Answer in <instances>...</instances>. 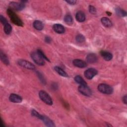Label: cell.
<instances>
[{
    "label": "cell",
    "mask_w": 127,
    "mask_h": 127,
    "mask_svg": "<svg viewBox=\"0 0 127 127\" xmlns=\"http://www.w3.org/2000/svg\"><path fill=\"white\" fill-rule=\"evenodd\" d=\"M31 115L33 116H34L39 119L42 120L44 124L47 126V127H55V125L54 123V122L48 117L43 116L42 115H40L39 113H38L36 110H32L31 111Z\"/></svg>",
    "instance_id": "6da1fadb"
},
{
    "label": "cell",
    "mask_w": 127,
    "mask_h": 127,
    "mask_svg": "<svg viewBox=\"0 0 127 127\" xmlns=\"http://www.w3.org/2000/svg\"><path fill=\"white\" fill-rule=\"evenodd\" d=\"M6 12L7 15L9 16V17L11 20V21L13 23L18 26H23V23L22 21L11 9L8 8Z\"/></svg>",
    "instance_id": "7a4b0ae2"
},
{
    "label": "cell",
    "mask_w": 127,
    "mask_h": 127,
    "mask_svg": "<svg viewBox=\"0 0 127 127\" xmlns=\"http://www.w3.org/2000/svg\"><path fill=\"white\" fill-rule=\"evenodd\" d=\"M39 96L41 100L46 104L52 105L53 104V100L50 95L45 91L41 90L39 92Z\"/></svg>",
    "instance_id": "3957f363"
},
{
    "label": "cell",
    "mask_w": 127,
    "mask_h": 127,
    "mask_svg": "<svg viewBox=\"0 0 127 127\" xmlns=\"http://www.w3.org/2000/svg\"><path fill=\"white\" fill-rule=\"evenodd\" d=\"M98 90L100 92L106 94H111L113 92V88L110 85L105 83L99 84L98 86Z\"/></svg>",
    "instance_id": "277c9868"
},
{
    "label": "cell",
    "mask_w": 127,
    "mask_h": 127,
    "mask_svg": "<svg viewBox=\"0 0 127 127\" xmlns=\"http://www.w3.org/2000/svg\"><path fill=\"white\" fill-rule=\"evenodd\" d=\"M31 57L33 61L39 65H43L45 64V62L42 57L36 52H33L31 54Z\"/></svg>",
    "instance_id": "5b68a950"
},
{
    "label": "cell",
    "mask_w": 127,
    "mask_h": 127,
    "mask_svg": "<svg viewBox=\"0 0 127 127\" xmlns=\"http://www.w3.org/2000/svg\"><path fill=\"white\" fill-rule=\"evenodd\" d=\"M18 64L26 69L33 70L35 69V67L34 64H33L27 61L24 60H19L18 61Z\"/></svg>",
    "instance_id": "8992f818"
},
{
    "label": "cell",
    "mask_w": 127,
    "mask_h": 127,
    "mask_svg": "<svg viewBox=\"0 0 127 127\" xmlns=\"http://www.w3.org/2000/svg\"><path fill=\"white\" fill-rule=\"evenodd\" d=\"M78 89L80 93H81L82 95L86 96H90L92 94L91 90L89 87L87 86V85H80L78 87Z\"/></svg>",
    "instance_id": "52a82bcc"
},
{
    "label": "cell",
    "mask_w": 127,
    "mask_h": 127,
    "mask_svg": "<svg viewBox=\"0 0 127 127\" xmlns=\"http://www.w3.org/2000/svg\"><path fill=\"white\" fill-rule=\"evenodd\" d=\"M25 3H19V2H11L9 3V8L12 9H14L16 10H21L23 9L25 7Z\"/></svg>",
    "instance_id": "ba28073f"
},
{
    "label": "cell",
    "mask_w": 127,
    "mask_h": 127,
    "mask_svg": "<svg viewBox=\"0 0 127 127\" xmlns=\"http://www.w3.org/2000/svg\"><path fill=\"white\" fill-rule=\"evenodd\" d=\"M98 73L97 70L93 68H88L84 72V76L88 79H92L95 75H96Z\"/></svg>",
    "instance_id": "9c48e42d"
},
{
    "label": "cell",
    "mask_w": 127,
    "mask_h": 127,
    "mask_svg": "<svg viewBox=\"0 0 127 127\" xmlns=\"http://www.w3.org/2000/svg\"><path fill=\"white\" fill-rule=\"evenodd\" d=\"M72 63L73 65L79 68H84L87 66V63L80 59H75L73 61Z\"/></svg>",
    "instance_id": "30bf717a"
},
{
    "label": "cell",
    "mask_w": 127,
    "mask_h": 127,
    "mask_svg": "<svg viewBox=\"0 0 127 127\" xmlns=\"http://www.w3.org/2000/svg\"><path fill=\"white\" fill-rule=\"evenodd\" d=\"M53 29L55 32L59 34L64 33L65 31L64 26L60 24H55L53 26Z\"/></svg>",
    "instance_id": "8fae6325"
},
{
    "label": "cell",
    "mask_w": 127,
    "mask_h": 127,
    "mask_svg": "<svg viewBox=\"0 0 127 127\" xmlns=\"http://www.w3.org/2000/svg\"><path fill=\"white\" fill-rule=\"evenodd\" d=\"M10 101L13 103H20L22 102V99L21 96L15 94H11L9 97Z\"/></svg>",
    "instance_id": "7c38bea8"
},
{
    "label": "cell",
    "mask_w": 127,
    "mask_h": 127,
    "mask_svg": "<svg viewBox=\"0 0 127 127\" xmlns=\"http://www.w3.org/2000/svg\"><path fill=\"white\" fill-rule=\"evenodd\" d=\"M97 60L98 58L96 55L93 53H90L86 57V61L89 64L95 63L97 61Z\"/></svg>",
    "instance_id": "4fadbf2b"
},
{
    "label": "cell",
    "mask_w": 127,
    "mask_h": 127,
    "mask_svg": "<svg viewBox=\"0 0 127 127\" xmlns=\"http://www.w3.org/2000/svg\"><path fill=\"white\" fill-rule=\"evenodd\" d=\"M100 54L101 56L103 58V59L107 61H109L111 60L113 58L112 54L111 53L107 51H101L100 52Z\"/></svg>",
    "instance_id": "5bb4252c"
},
{
    "label": "cell",
    "mask_w": 127,
    "mask_h": 127,
    "mask_svg": "<svg viewBox=\"0 0 127 127\" xmlns=\"http://www.w3.org/2000/svg\"><path fill=\"white\" fill-rule=\"evenodd\" d=\"M75 18L77 21L79 22H82L85 20V15L83 11H79L76 13Z\"/></svg>",
    "instance_id": "9a60e30c"
},
{
    "label": "cell",
    "mask_w": 127,
    "mask_h": 127,
    "mask_svg": "<svg viewBox=\"0 0 127 127\" xmlns=\"http://www.w3.org/2000/svg\"><path fill=\"white\" fill-rule=\"evenodd\" d=\"M102 24L106 27L109 28L112 26V23L111 21L107 17H103L101 19Z\"/></svg>",
    "instance_id": "2e32d148"
},
{
    "label": "cell",
    "mask_w": 127,
    "mask_h": 127,
    "mask_svg": "<svg viewBox=\"0 0 127 127\" xmlns=\"http://www.w3.org/2000/svg\"><path fill=\"white\" fill-rule=\"evenodd\" d=\"M33 26L34 28L38 30H41L43 29L44 25L43 23L40 20H35L33 23Z\"/></svg>",
    "instance_id": "e0dca14e"
},
{
    "label": "cell",
    "mask_w": 127,
    "mask_h": 127,
    "mask_svg": "<svg viewBox=\"0 0 127 127\" xmlns=\"http://www.w3.org/2000/svg\"><path fill=\"white\" fill-rule=\"evenodd\" d=\"M54 69L55 70V71L60 75L62 76H64V77H67L68 76V75L67 74L62 68H61L59 66H56L54 67Z\"/></svg>",
    "instance_id": "ac0fdd59"
},
{
    "label": "cell",
    "mask_w": 127,
    "mask_h": 127,
    "mask_svg": "<svg viewBox=\"0 0 127 127\" xmlns=\"http://www.w3.org/2000/svg\"><path fill=\"white\" fill-rule=\"evenodd\" d=\"M2 25H3V29L5 33L6 34H9L12 31L11 26L7 22V21Z\"/></svg>",
    "instance_id": "d6986e66"
},
{
    "label": "cell",
    "mask_w": 127,
    "mask_h": 127,
    "mask_svg": "<svg viewBox=\"0 0 127 127\" xmlns=\"http://www.w3.org/2000/svg\"><path fill=\"white\" fill-rule=\"evenodd\" d=\"M0 57L1 61L4 63V64L6 65H8L9 64V62L8 60V59L6 55L3 53L2 52H0Z\"/></svg>",
    "instance_id": "ffe728a7"
},
{
    "label": "cell",
    "mask_w": 127,
    "mask_h": 127,
    "mask_svg": "<svg viewBox=\"0 0 127 127\" xmlns=\"http://www.w3.org/2000/svg\"><path fill=\"white\" fill-rule=\"evenodd\" d=\"M74 80L76 82L79 84L80 85H87L86 81L82 78V77H81L79 75H76L74 77Z\"/></svg>",
    "instance_id": "44dd1931"
},
{
    "label": "cell",
    "mask_w": 127,
    "mask_h": 127,
    "mask_svg": "<svg viewBox=\"0 0 127 127\" xmlns=\"http://www.w3.org/2000/svg\"><path fill=\"white\" fill-rule=\"evenodd\" d=\"M116 13L120 16L125 17L127 15V12L125 10L120 8H116L115 9Z\"/></svg>",
    "instance_id": "7402d4cb"
},
{
    "label": "cell",
    "mask_w": 127,
    "mask_h": 127,
    "mask_svg": "<svg viewBox=\"0 0 127 127\" xmlns=\"http://www.w3.org/2000/svg\"><path fill=\"white\" fill-rule=\"evenodd\" d=\"M64 22L68 24H71L73 22V19L71 16L69 14L66 15L64 17Z\"/></svg>",
    "instance_id": "603a6c76"
},
{
    "label": "cell",
    "mask_w": 127,
    "mask_h": 127,
    "mask_svg": "<svg viewBox=\"0 0 127 127\" xmlns=\"http://www.w3.org/2000/svg\"><path fill=\"white\" fill-rule=\"evenodd\" d=\"M75 39L78 43H82L85 41V38L83 35L81 34H78L76 36Z\"/></svg>",
    "instance_id": "cb8c5ba5"
},
{
    "label": "cell",
    "mask_w": 127,
    "mask_h": 127,
    "mask_svg": "<svg viewBox=\"0 0 127 127\" xmlns=\"http://www.w3.org/2000/svg\"><path fill=\"white\" fill-rule=\"evenodd\" d=\"M37 52L39 53V54L42 57V58L44 59V60H46L47 61H49V59L47 58V57H46V56H45V55L44 54V53L43 52V51L40 49H38L37 50Z\"/></svg>",
    "instance_id": "d4e9b609"
},
{
    "label": "cell",
    "mask_w": 127,
    "mask_h": 127,
    "mask_svg": "<svg viewBox=\"0 0 127 127\" xmlns=\"http://www.w3.org/2000/svg\"><path fill=\"white\" fill-rule=\"evenodd\" d=\"M89 11L90 13L94 14L96 13V9L94 6L92 5H89Z\"/></svg>",
    "instance_id": "484cf974"
},
{
    "label": "cell",
    "mask_w": 127,
    "mask_h": 127,
    "mask_svg": "<svg viewBox=\"0 0 127 127\" xmlns=\"http://www.w3.org/2000/svg\"><path fill=\"white\" fill-rule=\"evenodd\" d=\"M37 75H38V76H39V79H40V80H41L43 83H45V79L43 78L42 75L40 72H37Z\"/></svg>",
    "instance_id": "4316f807"
},
{
    "label": "cell",
    "mask_w": 127,
    "mask_h": 127,
    "mask_svg": "<svg viewBox=\"0 0 127 127\" xmlns=\"http://www.w3.org/2000/svg\"><path fill=\"white\" fill-rule=\"evenodd\" d=\"M67 3H69V4H74L76 3V0H66L65 1Z\"/></svg>",
    "instance_id": "83f0119b"
},
{
    "label": "cell",
    "mask_w": 127,
    "mask_h": 127,
    "mask_svg": "<svg viewBox=\"0 0 127 127\" xmlns=\"http://www.w3.org/2000/svg\"><path fill=\"white\" fill-rule=\"evenodd\" d=\"M45 41H46L47 43H50L51 42V39L49 37L47 36V37H45Z\"/></svg>",
    "instance_id": "f1b7e54d"
},
{
    "label": "cell",
    "mask_w": 127,
    "mask_h": 127,
    "mask_svg": "<svg viewBox=\"0 0 127 127\" xmlns=\"http://www.w3.org/2000/svg\"><path fill=\"white\" fill-rule=\"evenodd\" d=\"M127 95H125L123 97V101L125 104H127Z\"/></svg>",
    "instance_id": "f546056e"
},
{
    "label": "cell",
    "mask_w": 127,
    "mask_h": 127,
    "mask_svg": "<svg viewBox=\"0 0 127 127\" xmlns=\"http://www.w3.org/2000/svg\"><path fill=\"white\" fill-rule=\"evenodd\" d=\"M106 13H107L109 16H110V15L112 14V13H110V12H109V11H107V12H106Z\"/></svg>",
    "instance_id": "4dcf8cb0"
}]
</instances>
